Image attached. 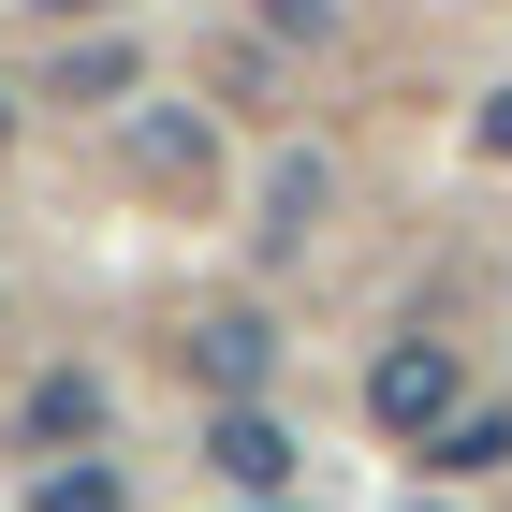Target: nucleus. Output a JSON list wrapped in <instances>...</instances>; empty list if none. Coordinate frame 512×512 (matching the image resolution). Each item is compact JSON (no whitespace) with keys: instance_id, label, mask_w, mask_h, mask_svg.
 I'll list each match as a JSON object with an SVG mask.
<instances>
[{"instance_id":"1","label":"nucleus","mask_w":512,"mask_h":512,"mask_svg":"<svg viewBox=\"0 0 512 512\" xmlns=\"http://www.w3.org/2000/svg\"><path fill=\"white\" fill-rule=\"evenodd\" d=\"M366 410H381L395 439H439L454 410H469V366H454V337H381V366H366Z\"/></svg>"},{"instance_id":"2","label":"nucleus","mask_w":512,"mask_h":512,"mask_svg":"<svg viewBox=\"0 0 512 512\" xmlns=\"http://www.w3.org/2000/svg\"><path fill=\"white\" fill-rule=\"evenodd\" d=\"M205 469L235 483V498H278V483H293V439H278V410H220V425H205Z\"/></svg>"},{"instance_id":"3","label":"nucleus","mask_w":512,"mask_h":512,"mask_svg":"<svg viewBox=\"0 0 512 512\" xmlns=\"http://www.w3.org/2000/svg\"><path fill=\"white\" fill-rule=\"evenodd\" d=\"M88 425H103V381H88V366H44L30 381V454H74Z\"/></svg>"},{"instance_id":"4","label":"nucleus","mask_w":512,"mask_h":512,"mask_svg":"<svg viewBox=\"0 0 512 512\" xmlns=\"http://www.w3.org/2000/svg\"><path fill=\"white\" fill-rule=\"evenodd\" d=\"M308 220H322V147H293V161L264 176V220H249V235H264V249H293Z\"/></svg>"},{"instance_id":"5","label":"nucleus","mask_w":512,"mask_h":512,"mask_svg":"<svg viewBox=\"0 0 512 512\" xmlns=\"http://www.w3.org/2000/svg\"><path fill=\"white\" fill-rule=\"evenodd\" d=\"M191 366H205V395L235 410V395L264 381V322H205V337H191Z\"/></svg>"},{"instance_id":"6","label":"nucleus","mask_w":512,"mask_h":512,"mask_svg":"<svg viewBox=\"0 0 512 512\" xmlns=\"http://www.w3.org/2000/svg\"><path fill=\"white\" fill-rule=\"evenodd\" d=\"M132 74H147V59H132L118 30H103V44H74V59H59V88H74V103H132Z\"/></svg>"},{"instance_id":"7","label":"nucleus","mask_w":512,"mask_h":512,"mask_svg":"<svg viewBox=\"0 0 512 512\" xmlns=\"http://www.w3.org/2000/svg\"><path fill=\"white\" fill-rule=\"evenodd\" d=\"M425 454H439V469H512V410H454Z\"/></svg>"},{"instance_id":"8","label":"nucleus","mask_w":512,"mask_h":512,"mask_svg":"<svg viewBox=\"0 0 512 512\" xmlns=\"http://www.w3.org/2000/svg\"><path fill=\"white\" fill-rule=\"evenodd\" d=\"M30 512H118V469H88V454H59V469L30 483Z\"/></svg>"},{"instance_id":"9","label":"nucleus","mask_w":512,"mask_h":512,"mask_svg":"<svg viewBox=\"0 0 512 512\" xmlns=\"http://www.w3.org/2000/svg\"><path fill=\"white\" fill-rule=\"evenodd\" d=\"M132 161L147 176H205V118H132Z\"/></svg>"},{"instance_id":"10","label":"nucleus","mask_w":512,"mask_h":512,"mask_svg":"<svg viewBox=\"0 0 512 512\" xmlns=\"http://www.w3.org/2000/svg\"><path fill=\"white\" fill-rule=\"evenodd\" d=\"M249 15H264L278 44H322V30H337V0H249Z\"/></svg>"},{"instance_id":"11","label":"nucleus","mask_w":512,"mask_h":512,"mask_svg":"<svg viewBox=\"0 0 512 512\" xmlns=\"http://www.w3.org/2000/svg\"><path fill=\"white\" fill-rule=\"evenodd\" d=\"M483 161H512V88H498V103H483Z\"/></svg>"},{"instance_id":"12","label":"nucleus","mask_w":512,"mask_h":512,"mask_svg":"<svg viewBox=\"0 0 512 512\" xmlns=\"http://www.w3.org/2000/svg\"><path fill=\"white\" fill-rule=\"evenodd\" d=\"M30 15H103V0H30Z\"/></svg>"},{"instance_id":"13","label":"nucleus","mask_w":512,"mask_h":512,"mask_svg":"<svg viewBox=\"0 0 512 512\" xmlns=\"http://www.w3.org/2000/svg\"><path fill=\"white\" fill-rule=\"evenodd\" d=\"M264 512H278V498H264Z\"/></svg>"},{"instance_id":"14","label":"nucleus","mask_w":512,"mask_h":512,"mask_svg":"<svg viewBox=\"0 0 512 512\" xmlns=\"http://www.w3.org/2000/svg\"><path fill=\"white\" fill-rule=\"evenodd\" d=\"M425 512H439V498H425Z\"/></svg>"}]
</instances>
